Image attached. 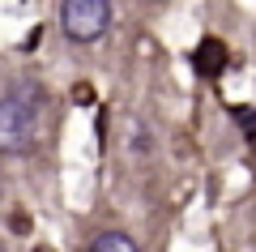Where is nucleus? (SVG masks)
<instances>
[{
  "instance_id": "obj_1",
  "label": "nucleus",
  "mask_w": 256,
  "mask_h": 252,
  "mask_svg": "<svg viewBox=\"0 0 256 252\" xmlns=\"http://www.w3.org/2000/svg\"><path fill=\"white\" fill-rule=\"evenodd\" d=\"M38 111H43V94H34L30 86L13 94H0V150L26 154L38 137Z\"/></svg>"
},
{
  "instance_id": "obj_4",
  "label": "nucleus",
  "mask_w": 256,
  "mask_h": 252,
  "mask_svg": "<svg viewBox=\"0 0 256 252\" xmlns=\"http://www.w3.org/2000/svg\"><path fill=\"white\" fill-rule=\"evenodd\" d=\"M90 252H141V248H137V239L124 235V231H102L98 239L90 243Z\"/></svg>"
},
{
  "instance_id": "obj_5",
  "label": "nucleus",
  "mask_w": 256,
  "mask_h": 252,
  "mask_svg": "<svg viewBox=\"0 0 256 252\" xmlns=\"http://www.w3.org/2000/svg\"><path fill=\"white\" fill-rule=\"evenodd\" d=\"M0 252H4V248H0Z\"/></svg>"
},
{
  "instance_id": "obj_3",
  "label": "nucleus",
  "mask_w": 256,
  "mask_h": 252,
  "mask_svg": "<svg viewBox=\"0 0 256 252\" xmlns=\"http://www.w3.org/2000/svg\"><path fill=\"white\" fill-rule=\"evenodd\" d=\"M196 69L210 73V77H218V73L226 69V47H222L218 39H205V43L196 47Z\"/></svg>"
},
{
  "instance_id": "obj_2",
  "label": "nucleus",
  "mask_w": 256,
  "mask_h": 252,
  "mask_svg": "<svg viewBox=\"0 0 256 252\" xmlns=\"http://www.w3.org/2000/svg\"><path fill=\"white\" fill-rule=\"evenodd\" d=\"M60 26L73 43H94L111 26V0H64L60 5Z\"/></svg>"
}]
</instances>
